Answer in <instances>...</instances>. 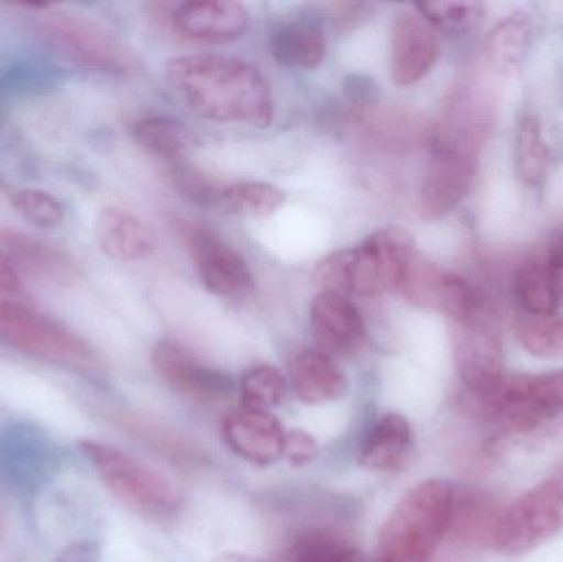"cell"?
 Returning a JSON list of instances; mask_svg holds the SVG:
<instances>
[{"mask_svg": "<svg viewBox=\"0 0 563 562\" xmlns=\"http://www.w3.org/2000/svg\"><path fill=\"white\" fill-rule=\"evenodd\" d=\"M165 71L178 98L208 121L256 128L273 122V89L253 63L224 55H188L170 59Z\"/></svg>", "mask_w": 563, "mask_h": 562, "instance_id": "1", "label": "cell"}, {"mask_svg": "<svg viewBox=\"0 0 563 562\" xmlns=\"http://www.w3.org/2000/svg\"><path fill=\"white\" fill-rule=\"evenodd\" d=\"M466 415L495 429L486 444L489 455L516 442H531L563 428V368L539 375H506L485 396L460 393Z\"/></svg>", "mask_w": 563, "mask_h": 562, "instance_id": "2", "label": "cell"}, {"mask_svg": "<svg viewBox=\"0 0 563 562\" xmlns=\"http://www.w3.org/2000/svg\"><path fill=\"white\" fill-rule=\"evenodd\" d=\"M412 236L400 228H384L351 250L328 254L314 269V280L328 293L379 296L399 289L416 254Z\"/></svg>", "mask_w": 563, "mask_h": 562, "instance_id": "3", "label": "cell"}, {"mask_svg": "<svg viewBox=\"0 0 563 562\" xmlns=\"http://www.w3.org/2000/svg\"><path fill=\"white\" fill-rule=\"evenodd\" d=\"M455 487L445 481L420 482L387 518L373 562H429L450 530Z\"/></svg>", "mask_w": 563, "mask_h": 562, "instance_id": "4", "label": "cell"}, {"mask_svg": "<svg viewBox=\"0 0 563 562\" xmlns=\"http://www.w3.org/2000/svg\"><path fill=\"white\" fill-rule=\"evenodd\" d=\"M38 33L53 53L79 68L121 78L141 75L144 69L131 46L86 16L68 12L43 13Z\"/></svg>", "mask_w": 563, "mask_h": 562, "instance_id": "5", "label": "cell"}, {"mask_svg": "<svg viewBox=\"0 0 563 562\" xmlns=\"http://www.w3.org/2000/svg\"><path fill=\"white\" fill-rule=\"evenodd\" d=\"M79 451L95 467L104 487L142 517L168 518L180 510L184 504L180 488L155 469L98 441L79 442Z\"/></svg>", "mask_w": 563, "mask_h": 562, "instance_id": "6", "label": "cell"}, {"mask_svg": "<svg viewBox=\"0 0 563 562\" xmlns=\"http://www.w3.org/2000/svg\"><path fill=\"white\" fill-rule=\"evenodd\" d=\"M0 343L75 372H99L98 356L85 340L25 304L0 299Z\"/></svg>", "mask_w": 563, "mask_h": 562, "instance_id": "7", "label": "cell"}, {"mask_svg": "<svg viewBox=\"0 0 563 562\" xmlns=\"http://www.w3.org/2000/svg\"><path fill=\"white\" fill-rule=\"evenodd\" d=\"M563 531V462L544 481L499 510L492 548L505 557L538 550Z\"/></svg>", "mask_w": 563, "mask_h": 562, "instance_id": "8", "label": "cell"}, {"mask_svg": "<svg viewBox=\"0 0 563 562\" xmlns=\"http://www.w3.org/2000/svg\"><path fill=\"white\" fill-rule=\"evenodd\" d=\"M455 362L463 393L485 396L501 385L508 373L495 309L470 322L456 323Z\"/></svg>", "mask_w": 563, "mask_h": 562, "instance_id": "9", "label": "cell"}, {"mask_svg": "<svg viewBox=\"0 0 563 562\" xmlns=\"http://www.w3.org/2000/svg\"><path fill=\"white\" fill-rule=\"evenodd\" d=\"M475 170V155L435 135L420 185L419 213L422 218L440 220L455 211L472 190Z\"/></svg>", "mask_w": 563, "mask_h": 562, "instance_id": "10", "label": "cell"}, {"mask_svg": "<svg viewBox=\"0 0 563 562\" xmlns=\"http://www.w3.org/2000/svg\"><path fill=\"white\" fill-rule=\"evenodd\" d=\"M151 359L165 385L195 401H220L233 393V379L227 373L208 365L181 343L158 342Z\"/></svg>", "mask_w": 563, "mask_h": 562, "instance_id": "11", "label": "cell"}, {"mask_svg": "<svg viewBox=\"0 0 563 562\" xmlns=\"http://www.w3.org/2000/svg\"><path fill=\"white\" fill-rule=\"evenodd\" d=\"M223 438L238 458L269 467L285 455L287 431L273 412L240 406L224 418Z\"/></svg>", "mask_w": 563, "mask_h": 562, "instance_id": "12", "label": "cell"}, {"mask_svg": "<svg viewBox=\"0 0 563 562\" xmlns=\"http://www.w3.org/2000/svg\"><path fill=\"white\" fill-rule=\"evenodd\" d=\"M190 247L201 283L211 294L240 297L253 290L250 264L223 238L208 230H195L190 234Z\"/></svg>", "mask_w": 563, "mask_h": 562, "instance_id": "13", "label": "cell"}, {"mask_svg": "<svg viewBox=\"0 0 563 562\" xmlns=\"http://www.w3.org/2000/svg\"><path fill=\"white\" fill-rule=\"evenodd\" d=\"M310 323L318 345L327 355H356L366 343L367 330L363 313L343 294L327 290L318 294L311 302Z\"/></svg>", "mask_w": 563, "mask_h": 562, "instance_id": "14", "label": "cell"}, {"mask_svg": "<svg viewBox=\"0 0 563 562\" xmlns=\"http://www.w3.org/2000/svg\"><path fill=\"white\" fill-rule=\"evenodd\" d=\"M437 30L420 13L404 12L393 26L390 76L399 86L420 81L439 58Z\"/></svg>", "mask_w": 563, "mask_h": 562, "instance_id": "15", "label": "cell"}, {"mask_svg": "<svg viewBox=\"0 0 563 562\" xmlns=\"http://www.w3.org/2000/svg\"><path fill=\"white\" fill-rule=\"evenodd\" d=\"M172 22L187 38L227 43L247 32L251 15L246 5L233 0H197L175 7Z\"/></svg>", "mask_w": 563, "mask_h": 562, "instance_id": "16", "label": "cell"}, {"mask_svg": "<svg viewBox=\"0 0 563 562\" xmlns=\"http://www.w3.org/2000/svg\"><path fill=\"white\" fill-rule=\"evenodd\" d=\"M0 257L15 271L49 284H66L76 277L71 257L62 250L10 228H0Z\"/></svg>", "mask_w": 563, "mask_h": 562, "instance_id": "17", "label": "cell"}, {"mask_svg": "<svg viewBox=\"0 0 563 562\" xmlns=\"http://www.w3.org/2000/svg\"><path fill=\"white\" fill-rule=\"evenodd\" d=\"M95 233L101 253L119 263H137L154 251L151 230L122 208H104L96 220Z\"/></svg>", "mask_w": 563, "mask_h": 562, "instance_id": "18", "label": "cell"}, {"mask_svg": "<svg viewBox=\"0 0 563 562\" xmlns=\"http://www.w3.org/2000/svg\"><path fill=\"white\" fill-rule=\"evenodd\" d=\"M413 448L410 422L399 412H386L371 425L361 441L360 464L367 471H397Z\"/></svg>", "mask_w": 563, "mask_h": 562, "instance_id": "19", "label": "cell"}, {"mask_svg": "<svg viewBox=\"0 0 563 562\" xmlns=\"http://www.w3.org/2000/svg\"><path fill=\"white\" fill-rule=\"evenodd\" d=\"M290 379L295 395L305 405H327L347 393L346 376L324 352L300 353L291 363Z\"/></svg>", "mask_w": 563, "mask_h": 562, "instance_id": "20", "label": "cell"}, {"mask_svg": "<svg viewBox=\"0 0 563 562\" xmlns=\"http://www.w3.org/2000/svg\"><path fill=\"white\" fill-rule=\"evenodd\" d=\"M534 40V22L528 12H515L496 23L485 36L483 52L496 73L512 75L528 56Z\"/></svg>", "mask_w": 563, "mask_h": 562, "instance_id": "21", "label": "cell"}, {"mask_svg": "<svg viewBox=\"0 0 563 562\" xmlns=\"http://www.w3.org/2000/svg\"><path fill=\"white\" fill-rule=\"evenodd\" d=\"M274 58L288 68H318L327 58L323 29L311 20H290L277 26L271 38Z\"/></svg>", "mask_w": 563, "mask_h": 562, "instance_id": "22", "label": "cell"}, {"mask_svg": "<svg viewBox=\"0 0 563 562\" xmlns=\"http://www.w3.org/2000/svg\"><path fill=\"white\" fill-rule=\"evenodd\" d=\"M499 510L482 492L455 487L449 535L463 544L492 548Z\"/></svg>", "mask_w": 563, "mask_h": 562, "instance_id": "23", "label": "cell"}, {"mask_svg": "<svg viewBox=\"0 0 563 562\" xmlns=\"http://www.w3.org/2000/svg\"><path fill=\"white\" fill-rule=\"evenodd\" d=\"M135 144L158 158L177 161L197 144V135L180 119L170 115H151L134 122L131 129Z\"/></svg>", "mask_w": 563, "mask_h": 562, "instance_id": "24", "label": "cell"}, {"mask_svg": "<svg viewBox=\"0 0 563 562\" xmlns=\"http://www.w3.org/2000/svg\"><path fill=\"white\" fill-rule=\"evenodd\" d=\"M353 548L343 531L314 525L297 531L271 562H341Z\"/></svg>", "mask_w": 563, "mask_h": 562, "instance_id": "25", "label": "cell"}, {"mask_svg": "<svg viewBox=\"0 0 563 562\" xmlns=\"http://www.w3.org/2000/svg\"><path fill=\"white\" fill-rule=\"evenodd\" d=\"M549 162L551 152L542 132L541 121L536 115L526 114L519 121L516 132V175L528 187H539L548 175Z\"/></svg>", "mask_w": 563, "mask_h": 562, "instance_id": "26", "label": "cell"}, {"mask_svg": "<svg viewBox=\"0 0 563 562\" xmlns=\"http://www.w3.org/2000/svg\"><path fill=\"white\" fill-rule=\"evenodd\" d=\"M516 299L528 316H554L558 313L559 297L548 264H525L512 277Z\"/></svg>", "mask_w": 563, "mask_h": 562, "instance_id": "27", "label": "cell"}, {"mask_svg": "<svg viewBox=\"0 0 563 562\" xmlns=\"http://www.w3.org/2000/svg\"><path fill=\"white\" fill-rule=\"evenodd\" d=\"M285 195L266 181H241L221 190L220 203L231 214L267 218L284 207Z\"/></svg>", "mask_w": 563, "mask_h": 562, "instance_id": "28", "label": "cell"}, {"mask_svg": "<svg viewBox=\"0 0 563 562\" xmlns=\"http://www.w3.org/2000/svg\"><path fill=\"white\" fill-rule=\"evenodd\" d=\"M519 345L542 360H563V317L528 316L522 313L515 322Z\"/></svg>", "mask_w": 563, "mask_h": 562, "instance_id": "29", "label": "cell"}, {"mask_svg": "<svg viewBox=\"0 0 563 562\" xmlns=\"http://www.w3.org/2000/svg\"><path fill=\"white\" fill-rule=\"evenodd\" d=\"M287 382L276 366L257 365L247 370L241 379V399L246 408L271 409L284 401Z\"/></svg>", "mask_w": 563, "mask_h": 562, "instance_id": "30", "label": "cell"}, {"mask_svg": "<svg viewBox=\"0 0 563 562\" xmlns=\"http://www.w3.org/2000/svg\"><path fill=\"white\" fill-rule=\"evenodd\" d=\"M9 201L19 217L40 230H52L65 218L63 205L53 195L43 190L23 188L10 194Z\"/></svg>", "mask_w": 563, "mask_h": 562, "instance_id": "31", "label": "cell"}, {"mask_svg": "<svg viewBox=\"0 0 563 562\" xmlns=\"http://www.w3.org/2000/svg\"><path fill=\"white\" fill-rule=\"evenodd\" d=\"M417 10L433 29L459 32L478 22L483 5L478 2H423L417 3Z\"/></svg>", "mask_w": 563, "mask_h": 562, "instance_id": "32", "label": "cell"}, {"mask_svg": "<svg viewBox=\"0 0 563 562\" xmlns=\"http://www.w3.org/2000/svg\"><path fill=\"white\" fill-rule=\"evenodd\" d=\"M184 158V157H181ZM177 158L174 165L175 185L180 194L198 207L210 208L220 203L221 190H218L210 178L200 168Z\"/></svg>", "mask_w": 563, "mask_h": 562, "instance_id": "33", "label": "cell"}, {"mask_svg": "<svg viewBox=\"0 0 563 562\" xmlns=\"http://www.w3.org/2000/svg\"><path fill=\"white\" fill-rule=\"evenodd\" d=\"M318 455V444L313 436L301 429H294L287 432V442H285V455L294 467H305L314 461Z\"/></svg>", "mask_w": 563, "mask_h": 562, "instance_id": "34", "label": "cell"}, {"mask_svg": "<svg viewBox=\"0 0 563 562\" xmlns=\"http://www.w3.org/2000/svg\"><path fill=\"white\" fill-rule=\"evenodd\" d=\"M347 98L356 106H369L376 101L377 86L376 82L366 76H350L344 85Z\"/></svg>", "mask_w": 563, "mask_h": 562, "instance_id": "35", "label": "cell"}, {"mask_svg": "<svg viewBox=\"0 0 563 562\" xmlns=\"http://www.w3.org/2000/svg\"><path fill=\"white\" fill-rule=\"evenodd\" d=\"M53 562H101V548L96 541H79L62 551Z\"/></svg>", "mask_w": 563, "mask_h": 562, "instance_id": "36", "label": "cell"}, {"mask_svg": "<svg viewBox=\"0 0 563 562\" xmlns=\"http://www.w3.org/2000/svg\"><path fill=\"white\" fill-rule=\"evenodd\" d=\"M549 273H551L552 280H554L555 289H558L559 297L563 299V246L555 244L552 250L551 257L548 261Z\"/></svg>", "mask_w": 563, "mask_h": 562, "instance_id": "37", "label": "cell"}, {"mask_svg": "<svg viewBox=\"0 0 563 562\" xmlns=\"http://www.w3.org/2000/svg\"><path fill=\"white\" fill-rule=\"evenodd\" d=\"M19 287V274L0 257V294L15 293Z\"/></svg>", "mask_w": 563, "mask_h": 562, "instance_id": "38", "label": "cell"}, {"mask_svg": "<svg viewBox=\"0 0 563 562\" xmlns=\"http://www.w3.org/2000/svg\"><path fill=\"white\" fill-rule=\"evenodd\" d=\"M208 562H264L260 560H254V558L247 557V554L241 553H223L220 557L213 558V560Z\"/></svg>", "mask_w": 563, "mask_h": 562, "instance_id": "39", "label": "cell"}, {"mask_svg": "<svg viewBox=\"0 0 563 562\" xmlns=\"http://www.w3.org/2000/svg\"><path fill=\"white\" fill-rule=\"evenodd\" d=\"M341 562H366L364 561L363 554L360 553V551L356 550V548H353V550L350 551V553L346 554V557L343 558V561Z\"/></svg>", "mask_w": 563, "mask_h": 562, "instance_id": "40", "label": "cell"}, {"mask_svg": "<svg viewBox=\"0 0 563 562\" xmlns=\"http://www.w3.org/2000/svg\"><path fill=\"white\" fill-rule=\"evenodd\" d=\"M7 191H9V187H7V184L5 181H3V178L0 177V197H2V195H5Z\"/></svg>", "mask_w": 563, "mask_h": 562, "instance_id": "41", "label": "cell"}, {"mask_svg": "<svg viewBox=\"0 0 563 562\" xmlns=\"http://www.w3.org/2000/svg\"><path fill=\"white\" fill-rule=\"evenodd\" d=\"M558 244H561V246H563V238H561V240H559Z\"/></svg>", "mask_w": 563, "mask_h": 562, "instance_id": "42", "label": "cell"}]
</instances>
